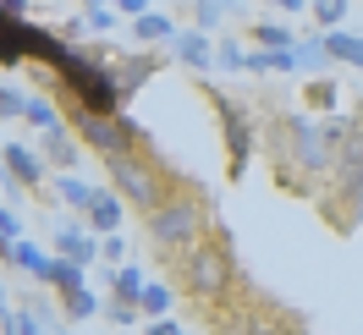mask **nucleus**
I'll use <instances>...</instances> for the list:
<instances>
[{"mask_svg": "<svg viewBox=\"0 0 363 335\" xmlns=\"http://www.w3.org/2000/svg\"><path fill=\"white\" fill-rule=\"evenodd\" d=\"M259 105V154L270 165V176L281 193L292 198H308L314 203L319 181L330 176L336 165V149L347 137V115H308V110H292V105H264L259 93H248Z\"/></svg>", "mask_w": 363, "mask_h": 335, "instance_id": "f257e3e1", "label": "nucleus"}, {"mask_svg": "<svg viewBox=\"0 0 363 335\" xmlns=\"http://www.w3.org/2000/svg\"><path fill=\"white\" fill-rule=\"evenodd\" d=\"M171 275H177V297H187L193 308H204V319L220 313L237 291L248 286V275H242V264H237V247H231L226 225H215L204 242L187 247L177 264H171Z\"/></svg>", "mask_w": 363, "mask_h": 335, "instance_id": "f03ea898", "label": "nucleus"}, {"mask_svg": "<svg viewBox=\"0 0 363 335\" xmlns=\"http://www.w3.org/2000/svg\"><path fill=\"white\" fill-rule=\"evenodd\" d=\"M314 209L336 237H358V220H363V99L347 110V137L336 149L330 176L319 181Z\"/></svg>", "mask_w": 363, "mask_h": 335, "instance_id": "7ed1b4c3", "label": "nucleus"}, {"mask_svg": "<svg viewBox=\"0 0 363 335\" xmlns=\"http://www.w3.org/2000/svg\"><path fill=\"white\" fill-rule=\"evenodd\" d=\"M215 225H220L215 220V193L199 187V181H187L182 193H171V198L160 203L155 215H143V231H149V242H155L160 264H177L182 253L193 242H204Z\"/></svg>", "mask_w": 363, "mask_h": 335, "instance_id": "20e7f679", "label": "nucleus"}, {"mask_svg": "<svg viewBox=\"0 0 363 335\" xmlns=\"http://www.w3.org/2000/svg\"><path fill=\"white\" fill-rule=\"evenodd\" d=\"M99 165H105L111 193L127 203V209H138V215H155L171 193H182V187L193 181V176H182L177 165H171V154H160L155 143L138 149V154H111V159H99Z\"/></svg>", "mask_w": 363, "mask_h": 335, "instance_id": "39448f33", "label": "nucleus"}, {"mask_svg": "<svg viewBox=\"0 0 363 335\" xmlns=\"http://www.w3.org/2000/svg\"><path fill=\"white\" fill-rule=\"evenodd\" d=\"M199 93L209 99V110L220 121V149H226V181H237L253 171V154H259V105H253L248 93H231L220 83H209L199 77Z\"/></svg>", "mask_w": 363, "mask_h": 335, "instance_id": "423d86ee", "label": "nucleus"}, {"mask_svg": "<svg viewBox=\"0 0 363 335\" xmlns=\"http://www.w3.org/2000/svg\"><path fill=\"white\" fill-rule=\"evenodd\" d=\"M209 335H308V324H303V313L270 302L248 280L220 313H209Z\"/></svg>", "mask_w": 363, "mask_h": 335, "instance_id": "0eeeda50", "label": "nucleus"}, {"mask_svg": "<svg viewBox=\"0 0 363 335\" xmlns=\"http://www.w3.org/2000/svg\"><path fill=\"white\" fill-rule=\"evenodd\" d=\"M67 115V127H72V137L89 149V154H99V159H111V154H138V149H149L155 137L138 127L133 115H89V110H61Z\"/></svg>", "mask_w": 363, "mask_h": 335, "instance_id": "6e6552de", "label": "nucleus"}, {"mask_svg": "<svg viewBox=\"0 0 363 335\" xmlns=\"http://www.w3.org/2000/svg\"><path fill=\"white\" fill-rule=\"evenodd\" d=\"M0 176H6V187H17V193H33V198L55 203L45 193L50 165H45V154H39L33 143H0Z\"/></svg>", "mask_w": 363, "mask_h": 335, "instance_id": "1a4fd4ad", "label": "nucleus"}, {"mask_svg": "<svg viewBox=\"0 0 363 335\" xmlns=\"http://www.w3.org/2000/svg\"><path fill=\"white\" fill-rule=\"evenodd\" d=\"M99 50H105V67H111V83H116V93H121V105L171 61V55H160V50H133V55H121V50H111V45H99Z\"/></svg>", "mask_w": 363, "mask_h": 335, "instance_id": "9d476101", "label": "nucleus"}, {"mask_svg": "<svg viewBox=\"0 0 363 335\" xmlns=\"http://www.w3.org/2000/svg\"><path fill=\"white\" fill-rule=\"evenodd\" d=\"M33 6H0V67H28V45H33Z\"/></svg>", "mask_w": 363, "mask_h": 335, "instance_id": "9b49d317", "label": "nucleus"}, {"mask_svg": "<svg viewBox=\"0 0 363 335\" xmlns=\"http://www.w3.org/2000/svg\"><path fill=\"white\" fill-rule=\"evenodd\" d=\"M55 259H67L77 269H94L99 264V237L83 220H55Z\"/></svg>", "mask_w": 363, "mask_h": 335, "instance_id": "f8f14e48", "label": "nucleus"}, {"mask_svg": "<svg viewBox=\"0 0 363 335\" xmlns=\"http://www.w3.org/2000/svg\"><path fill=\"white\" fill-rule=\"evenodd\" d=\"M165 55H171L182 72L209 77V67H215V39H209V33H199V28H177V39H171V50H165Z\"/></svg>", "mask_w": 363, "mask_h": 335, "instance_id": "ddd939ff", "label": "nucleus"}, {"mask_svg": "<svg viewBox=\"0 0 363 335\" xmlns=\"http://www.w3.org/2000/svg\"><path fill=\"white\" fill-rule=\"evenodd\" d=\"M39 154H45V165L55 176H67V171H77V159H83V143L72 137V127H55V132L39 137Z\"/></svg>", "mask_w": 363, "mask_h": 335, "instance_id": "4468645a", "label": "nucleus"}, {"mask_svg": "<svg viewBox=\"0 0 363 335\" xmlns=\"http://www.w3.org/2000/svg\"><path fill=\"white\" fill-rule=\"evenodd\" d=\"M121 220H127V203L116 198L111 187H99V193H94V203H89V215H83V225H89L94 237H116V231H121Z\"/></svg>", "mask_w": 363, "mask_h": 335, "instance_id": "2eb2a0df", "label": "nucleus"}, {"mask_svg": "<svg viewBox=\"0 0 363 335\" xmlns=\"http://www.w3.org/2000/svg\"><path fill=\"white\" fill-rule=\"evenodd\" d=\"M133 39H138V50H171V39H177V17L143 11V17L133 23Z\"/></svg>", "mask_w": 363, "mask_h": 335, "instance_id": "dca6fc26", "label": "nucleus"}, {"mask_svg": "<svg viewBox=\"0 0 363 335\" xmlns=\"http://www.w3.org/2000/svg\"><path fill=\"white\" fill-rule=\"evenodd\" d=\"M83 275H89V269H77V264H67V259H55V253H50L45 275H39V286H50V291H55V302H61V297H72V291L89 286Z\"/></svg>", "mask_w": 363, "mask_h": 335, "instance_id": "f3484780", "label": "nucleus"}, {"mask_svg": "<svg viewBox=\"0 0 363 335\" xmlns=\"http://www.w3.org/2000/svg\"><path fill=\"white\" fill-rule=\"evenodd\" d=\"M0 264L11 269V275H33V280H39V275H45V264H50V253H45L39 242H33V237H23V242L11 247V253H6Z\"/></svg>", "mask_w": 363, "mask_h": 335, "instance_id": "a211bd4d", "label": "nucleus"}, {"mask_svg": "<svg viewBox=\"0 0 363 335\" xmlns=\"http://www.w3.org/2000/svg\"><path fill=\"white\" fill-rule=\"evenodd\" d=\"M319 45H325V55H330V61H341V67L363 72V39H358V33L336 28V33H319Z\"/></svg>", "mask_w": 363, "mask_h": 335, "instance_id": "6ab92c4d", "label": "nucleus"}, {"mask_svg": "<svg viewBox=\"0 0 363 335\" xmlns=\"http://www.w3.org/2000/svg\"><path fill=\"white\" fill-rule=\"evenodd\" d=\"M94 181H83L77 171H67V176H55V198H61V209H72V215H89V203H94Z\"/></svg>", "mask_w": 363, "mask_h": 335, "instance_id": "aec40b11", "label": "nucleus"}, {"mask_svg": "<svg viewBox=\"0 0 363 335\" xmlns=\"http://www.w3.org/2000/svg\"><path fill=\"white\" fill-rule=\"evenodd\" d=\"M99 275H105V286H111V297H121V302H138V297H143V286H149V275H143V264L99 269Z\"/></svg>", "mask_w": 363, "mask_h": 335, "instance_id": "412c9836", "label": "nucleus"}, {"mask_svg": "<svg viewBox=\"0 0 363 335\" xmlns=\"http://www.w3.org/2000/svg\"><path fill=\"white\" fill-rule=\"evenodd\" d=\"M187 11H193V28L215 39V33L226 28V17H231V11H242V6H237V0H193Z\"/></svg>", "mask_w": 363, "mask_h": 335, "instance_id": "4be33fe9", "label": "nucleus"}, {"mask_svg": "<svg viewBox=\"0 0 363 335\" xmlns=\"http://www.w3.org/2000/svg\"><path fill=\"white\" fill-rule=\"evenodd\" d=\"M248 39H253V50H292L297 45V33L286 23H275V17H253Z\"/></svg>", "mask_w": 363, "mask_h": 335, "instance_id": "5701e85b", "label": "nucleus"}, {"mask_svg": "<svg viewBox=\"0 0 363 335\" xmlns=\"http://www.w3.org/2000/svg\"><path fill=\"white\" fill-rule=\"evenodd\" d=\"M171 308H177V286H171V280H149V286H143V297H138L143 324H149V319H171Z\"/></svg>", "mask_w": 363, "mask_h": 335, "instance_id": "b1692460", "label": "nucleus"}, {"mask_svg": "<svg viewBox=\"0 0 363 335\" xmlns=\"http://www.w3.org/2000/svg\"><path fill=\"white\" fill-rule=\"evenodd\" d=\"M23 121H28V127H33L39 137H45V132H55V127H67L61 105H55V99H45V93H28V110H23Z\"/></svg>", "mask_w": 363, "mask_h": 335, "instance_id": "393cba45", "label": "nucleus"}, {"mask_svg": "<svg viewBox=\"0 0 363 335\" xmlns=\"http://www.w3.org/2000/svg\"><path fill=\"white\" fill-rule=\"evenodd\" d=\"M341 105V89L330 83V77H308V89H303V110L308 115H336Z\"/></svg>", "mask_w": 363, "mask_h": 335, "instance_id": "a878e982", "label": "nucleus"}, {"mask_svg": "<svg viewBox=\"0 0 363 335\" xmlns=\"http://www.w3.org/2000/svg\"><path fill=\"white\" fill-rule=\"evenodd\" d=\"M308 17H314L319 33H336V28H347V17H352V0H308Z\"/></svg>", "mask_w": 363, "mask_h": 335, "instance_id": "bb28decb", "label": "nucleus"}, {"mask_svg": "<svg viewBox=\"0 0 363 335\" xmlns=\"http://www.w3.org/2000/svg\"><path fill=\"white\" fill-rule=\"evenodd\" d=\"M292 61H297V72H308V77H325V67H330V55H325V45H319V33L297 39V45H292Z\"/></svg>", "mask_w": 363, "mask_h": 335, "instance_id": "cd10ccee", "label": "nucleus"}, {"mask_svg": "<svg viewBox=\"0 0 363 335\" xmlns=\"http://www.w3.org/2000/svg\"><path fill=\"white\" fill-rule=\"evenodd\" d=\"M61 319H67V324H89V319H99V297H94L89 286L72 291V297H61Z\"/></svg>", "mask_w": 363, "mask_h": 335, "instance_id": "c85d7f7f", "label": "nucleus"}, {"mask_svg": "<svg viewBox=\"0 0 363 335\" xmlns=\"http://www.w3.org/2000/svg\"><path fill=\"white\" fill-rule=\"evenodd\" d=\"M242 61H248V50H242V39H215V67L226 72V77H242Z\"/></svg>", "mask_w": 363, "mask_h": 335, "instance_id": "c756f323", "label": "nucleus"}, {"mask_svg": "<svg viewBox=\"0 0 363 335\" xmlns=\"http://www.w3.org/2000/svg\"><path fill=\"white\" fill-rule=\"evenodd\" d=\"M99 319H111V324H121V330H127V324H143L138 302H121V297H105V302H99Z\"/></svg>", "mask_w": 363, "mask_h": 335, "instance_id": "7c9ffc66", "label": "nucleus"}, {"mask_svg": "<svg viewBox=\"0 0 363 335\" xmlns=\"http://www.w3.org/2000/svg\"><path fill=\"white\" fill-rule=\"evenodd\" d=\"M23 237H28V231H23V220H17V209H11V203H0V259L23 242Z\"/></svg>", "mask_w": 363, "mask_h": 335, "instance_id": "2f4dec72", "label": "nucleus"}, {"mask_svg": "<svg viewBox=\"0 0 363 335\" xmlns=\"http://www.w3.org/2000/svg\"><path fill=\"white\" fill-rule=\"evenodd\" d=\"M23 110H28V93L11 89V83H0V121H6V127H17V121H23Z\"/></svg>", "mask_w": 363, "mask_h": 335, "instance_id": "473e14b6", "label": "nucleus"}, {"mask_svg": "<svg viewBox=\"0 0 363 335\" xmlns=\"http://www.w3.org/2000/svg\"><path fill=\"white\" fill-rule=\"evenodd\" d=\"M50 319H61V313H50V308H17V335H50Z\"/></svg>", "mask_w": 363, "mask_h": 335, "instance_id": "72a5a7b5", "label": "nucleus"}, {"mask_svg": "<svg viewBox=\"0 0 363 335\" xmlns=\"http://www.w3.org/2000/svg\"><path fill=\"white\" fill-rule=\"evenodd\" d=\"M99 264H105V269H121V264H127V231L99 237Z\"/></svg>", "mask_w": 363, "mask_h": 335, "instance_id": "f704fd0d", "label": "nucleus"}, {"mask_svg": "<svg viewBox=\"0 0 363 335\" xmlns=\"http://www.w3.org/2000/svg\"><path fill=\"white\" fill-rule=\"evenodd\" d=\"M116 28V11L111 6H94V11H83V33H94V39H105Z\"/></svg>", "mask_w": 363, "mask_h": 335, "instance_id": "c9c22d12", "label": "nucleus"}, {"mask_svg": "<svg viewBox=\"0 0 363 335\" xmlns=\"http://www.w3.org/2000/svg\"><path fill=\"white\" fill-rule=\"evenodd\" d=\"M143 335H187V324H182V319H149Z\"/></svg>", "mask_w": 363, "mask_h": 335, "instance_id": "e433bc0d", "label": "nucleus"}, {"mask_svg": "<svg viewBox=\"0 0 363 335\" xmlns=\"http://www.w3.org/2000/svg\"><path fill=\"white\" fill-rule=\"evenodd\" d=\"M270 11H281V17H303L308 11V0H264Z\"/></svg>", "mask_w": 363, "mask_h": 335, "instance_id": "4c0bfd02", "label": "nucleus"}, {"mask_svg": "<svg viewBox=\"0 0 363 335\" xmlns=\"http://www.w3.org/2000/svg\"><path fill=\"white\" fill-rule=\"evenodd\" d=\"M111 11H127V17H143V11H155V6H149V0H111Z\"/></svg>", "mask_w": 363, "mask_h": 335, "instance_id": "58836bf2", "label": "nucleus"}, {"mask_svg": "<svg viewBox=\"0 0 363 335\" xmlns=\"http://www.w3.org/2000/svg\"><path fill=\"white\" fill-rule=\"evenodd\" d=\"M0 335H17V308H6V313H0Z\"/></svg>", "mask_w": 363, "mask_h": 335, "instance_id": "ea45409f", "label": "nucleus"}, {"mask_svg": "<svg viewBox=\"0 0 363 335\" xmlns=\"http://www.w3.org/2000/svg\"><path fill=\"white\" fill-rule=\"evenodd\" d=\"M77 6H83V11H94V6H111V0H77Z\"/></svg>", "mask_w": 363, "mask_h": 335, "instance_id": "a19ab883", "label": "nucleus"}, {"mask_svg": "<svg viewBox=\"0 0 363 335\" xmlns=\"http://www.w3.org/2000/svg\"><path fill=\"white\" fill-rule=\"evenodd\" d=\"M6 308H11V297H6V280H0V313H6Z\"/></svg>", "mask_w": 363, "mask_h": 335, "instance_id": "79ce46f5", "label": "nucleus"}]
</instances>
